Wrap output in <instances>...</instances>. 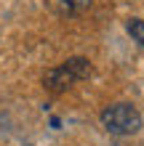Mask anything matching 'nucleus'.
<instances>
[{
    "mask_svg": "<svg viewBox=\"0 0 144 146\" xmlns=\"http://www.w3.org/2000/svg\"><path fill=\"white\" fill-rule=\"evenodd\" d=\"M125 29H128V35L139 42V45H144V19H128L125 21Z\"/></svg>",
    "mask_w": 144,
    "mask_h": 146,
    "instance_id": "nucleus-4",
    "label": "nucleus"
},
{
    "mask_svg": "<svg viewBox=\"0 0 144 146\" xmlns=\"http://www.w3.org/2000/svg\"><path fill=\"white\" fill-rule=\"evenodd\" d=\"M101 125L112 135H133L141 127V114L133 104L117 101V104H109L101 111Z\"/></svg>",
    "mask_w": 144,
    "mask_h": 146,
    "instance_id": "nucleus-1",
    "label": "nucleus"
},
{
    "mask_svg": "<svg viewBox=\"0 0 144 146\" xmlns=\"http://www.w3.org/2000/svg\"><path fill=\"white\" fill-rule=\"evenodd\" d=\"M46 5L56 16H78L91 8V0H46Z\"/></svg>",
    "mask_w": 144,
    "mask_h": 146,
    "instance_id": "nucleus-3",
    "label": "nucleus"
},
{
    "mask_svg": "<svg viewBox=\"0 0 144 146\" xmlns=\"http://www.w3.org/2000/svg\"><path fill=\"white\" fill-rule=\"evenodd\" d=\"M88 74H91V61L83 58V56H75V58H67L64 64L54 66V69L46 74V88L54 90V93H59V90L72 88L75 82L86 80Z\"/></svg>",
    "mask_w": 144,
    "mask_h": 146,
    "instance_id": "nucleus-2",
    "label": "nucleus"
}]
</instances>
